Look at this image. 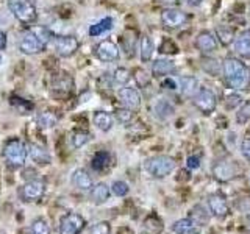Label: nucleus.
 <instances>
[{
	"label": "nucleus",
	"instance_id": "a19ab883",
	"mask_svg": "<svg viewBox=\"0 0 250 234\" xmlns=\"http://www.w3.org/2000/svg\"><path fill=\"white\" fill-rule=\"evenodd\" d=\"M109 233H111V225L108 222H97L89 230V234H109Z\"/></svg>",
	"mask_w": 250,
	"mask_h": 234
},
{
	"label": "nucleus",
	"instance_id": "f704fd0d",
	"mask_svg": "<svg viewBox=\"0 0 250 234\" xmlns=\"http://www.w3.org/2000/svg\"><path fill=\"white\" fill-rule=\"evenodd\" d=\"M92 139V135L89 131H84V130H78L72 135V145L75 148H82L83 145H86Z\"/></svg>",
	"mask_w": 250,
	"mask_h": 234
},
{
	"label": "nucleus",
	"instance_id": "f3484780",
	"mask_svg": "<svg viewBox=\"0 0 250 234\" xmlns=\"http://www.w3.org/2000/svg\"><path fill=\"white\" fill-rule=\"evenodd\" d=\"M27 150H28V156H30V159L39 164V166H45V164H49L50 162V153L49 150L41 145V144H36V142H30L27 145Z\"/></svg>",
	"mask_w": 250,
	"mask_h": 234
},
{
	"label": "nucleus",
	"instance_id": "412c9836",
	"mask_svg": "<svg viewBox=\"0 0 250 234\" xmlns=\"http://www.w3.org/2000/svg\"><path fill=\"white\" fill-rule=\"evenodd\" d=\"M72 184L80 191H91L94 181H92V176L89 175V172L86 169H77L72 174Z\"/></svg>",
	"mask_w": 250,
	"mask_h": 234
},
{
	"label": "nucleus",
	"instance_id": "0eeeda50",
	"mask_svg": "<svg viewBox=\"0 0 250 234\" xmlns=\"http://www.w3.org/2000/svg\"><path fill=\"white\" fill-rule=\"evenodd\" d=\"M45 194V183L41 178H33L28 179V181L21 187L19 191V197L22 201L25 203H35L39 201Z\"/></svg>",
	"mask_w": 250,
	"mask_h": 234
},
{
	"label": "nucleus",
	"instance_id": "72a5a7b5",
	"mask_svg": "<svg viewBox=\"0 0 250 234\" xmlns=\"http://www.w3.org/2000/svg\"><path fill=\"white\" fill-rule=\"evenodd\" d=\"M202 69L205 70L207 74L213 75V77H217L221 74V62L214 58H202Z\"/></svg>",
	"mask_w": 250,
	"mask_h": 234
},
{
	"label": "nucleus",
	"instance_id": "20e7f679",
	"mask_svg": "<svg viewBox=\"0 0 250 234\" xmlns=\"http://www.w3.org/2000/svg\"><path fill=\"white\" fill-rule=\"evenodd\" d=\"M8 8L14 18L23 25H31L38 19L35 0H8Z\"/></svg>",
	"mask_w": 250,
	"mask_h": 234
},
{
	"label": "nucleus",
	"instance_id": "6e6552de",
	"mask_svg": "<svg viewBox=\"0 0 250 234\" xmlns=\"http://www.w3.org/2000/svg\"><path fill=\"white\" fill-rule=\"evenodd\" d=\"M74 91V78L69 74H57L52 78L50 83V92L53 97L57 98H66L69 97Z\"/></svg>",
	"mask_w": 250,
	"mask_h": 234
},
{
	"label": "nucleus",
	"instance_id": "49530a36",
	"mask_svg": "<svg viewBox=\"0 0 250 234\" xmlns=\"http://www.w3.org/2000/svg\"><path fill=\"white\" fill-rule=\"evenodd\" d=\"M241 153L250 162V139H242V142H241Z\"/></svg>",
	"mask_w": 250,
	"mask_h": 234
},
{
	"label": "nucleus",
	"instance_id": "9d476101",
	"mask_svg": "<svg viewBox=\"0 0 250 234\" xmlns=\"http://www.w3.org/2000/svg\"><path fill=\"white\" fill-rule=\"evenodd\" d=\"M188 14L178 8H166L161 13V23L169 30H177L188 22Z\"/></svg>",
	"mask_w": 250,
	"mask_h": 234
},
{
	"label": "nucleus",
	"instance_id": "7c9ffc66",
	"mask_svg": "<svg viewBox=\"0 0 250 234\" xmlns=\"http://www.w3.org/2000/svg\"><path fill=\"white\" fill-rule=\"evenodd\" d=\"M189 218L194 223H197L199 226H205L209 223V213L203 206L195 205L189 211Z\"/></svg>",
	"mask_w": 250,
	"mask_h": 234
},
{
	"label": "nucleus",
	"instance_id": "a18cd8bd",
	"mask_svg": "<svg viewBox=\"0 0 250 234\" xmlns=\"http://www.w3.org/2000/svg\"><path fill=\"white\" fill-rule=\"evenodd\" d=\"M161 88L167 91H175L178 88V83L170 77H164V80L161 81Z\"/></svg>",
	"mask_w": 250,
	"mask_h": 234
},
{
	"label": "nucleus",
	"instance_id": "c03bdc74",
	"mask_svg": "<svg viewBox=\"0 0 250 234\" xmlns=\"http://www.w3.org/2000/svg\"><path fill=\"white\" fill-rule=\"evenodd\" d=\"M186 167L191 169V170H197L200 167V156H195V155H191L188 156L186 159Z\"/></svg>",
	"mask_w": 250,
	"mask_h": 234
},
{
	"label": "nucleus",
	"instance_id": "9b49d317",
	"mask_svg": "<svg viewBox=\"0 0 250 234\" xmlns=\"http://www.w3.org/2000/svg\"><path fill=\"white\" fill-rule=\"evenodd\" d=\"M84 218L77 213H69L61 217L60 234H80L84 228Z\"/></svg>",
	"mask_w": 250,
	"mask_h": 234
},
{
	"label": "nucleus",
	"instance_id": "c756f323",
	"mask_svg": "<svg viewBox=\"0 0 250 234\" xmlns=\"http://www.w3.org/2000/svg\"><path fill=\"white\" fill-rule=\"evenodd\" d=\"M113 18H104L102 20H99V22H96L94 25H91L89 27V30H88V33H89V36H92V38H97V36H102L104 33H106V31H109L113 28Z\"/></svg>",
	"mask_w": 250,
	"mask_h": 234
},
{
	"label": "nucleus",
	"instance_id": "a211bd4d",
	"mask_svg": "<svg viewBox=\"0 0 250 234\" xmlns=\"http://www.w3.org/2000/svg\"><path fill=\"white\" fill-rule=\"evenodd\" d=\"M170 231L174 234H202V226L194 223L189 217L188 218H180V220L174 222L170 226Z\"/></svg>",
	"mask_w": 250,
	"mask_h": 234
},
{
	"label": "nucleus",
	"instance_id": "aec40b11",
	"mask_svg": "<svg viewBox=\"0 0 250 234\" xmlns=\"http://www.w3.org/2000/svg\"><path fill=\"white\" fill-rule=\"evenodd\" d=\"M175 113L174 105L170 103L167 98H158L153 103V116L158 120H167Z\"/></svg>",
	"mask_w": 250,
	"mask_h": 234
},
{
	"label": "nucleus",
	"instance_id": "e433bc0d",
	"mask_svg": "<svg viewBox=\"0 0 250 234\" xmlns=\"http://www.w3.org/2000/svg\"><path fill=\"white\" fill-rule=\"evenodd\" d=\"M233 36H234V31L229 27H219L217 28V38L221 41L222 45H229L233 42Z\"/></svg>",
	"mask_w": 250,
	"mask_h": 234
},
{
	"label": "nucleus",
	"instance_id": "2f4dec72",
	"mask_svg": "<svg viewBox=\"0 0 250 234\" xmlns=\"http://www.w3.org/2000/svg\"><path fill=\"white\" fill-rule=\"evenodd\" d=\"M10 103H11V106H13L19 114H28V113H31V111L35 109V105L31 103V101H28V100H25V98H21V97H18V96H13L11 100H10Z\"/></svg>",
	"mask_w": 250,
	"mask_h": 234
},
{
	"label": "nucleus",
	"instance_id": "bb28decb",
	"mask_svg": "<svg viewBox=\"0 0 250 234\" xmlns=\"http://www.w3.org/2000/svg\"><path fill=\"white\" fill-rule=\"evenodd\" d=\"M58 122H60V116L57 113H53V111H42L36 117L38 127L42 128V130H49V128L57 127Z\"/></svg>",
	"mask_w": 250,
	"mask_h": 234
},
{
	"label": "nucleus",
	"instance_id": "c9c22d12",
	"mask_svg": "<svg viewBox=\"0 0 250 234\" xmlns=\"http://www.w3.org/2000/svg\"><path fill=\"white\" fill-rule=\"evenodd\" d=\"M28 234H50V226L44 218H36V220L31 223Z\"/></svg>",
	"mask_w": 250,
	"mask_h": 234
},
{
	"label": "nucleus",
	"instance_id": "cd10ccee",
	"mask_svg": "<svg viewBox=\"0 0 250 234\" xmlns=\"http://www.w3.org/2000/svg\"><path fill=\"white\" fill-rule=\"evenodd\" d=\"M155 44L150 36H143L139 39V58L143 62H148L153 57Z\"/></svg>",
	"mask_w": 250,
	"mask_h": 234
},
{
	"label": "nucleus",
	"instance_id": "f8f14e48",
	"mask_svg": "<svg viewBox=\"0 0 250 234\" xmlns=\"http://www.w3.org/2000/svg\"><path fill=\"white\" fill-rule=\"evenodd\" d=\"M239 167L234 161H219L213 166V175L217 181H230L234 176H238Z\"/></svg>",
	"mask_w": 250,
	"mask_h": 234
},
{
	"label": "nucleus",
	"instance_id": "5701e85b",
	"mask_svg": "<svg viewBox=\"0 0 250 234\" xmlns=\"http://www.w3.org/2000/svg\"><path fill=\"white\" fill-rule=\"evenodd\" d=\"M109 195H111V189L105 184V183H99L96 186H92L91 194H89V200L94 205H104L105 201H108Z\"/></svg>",
	"mask_w": 250,
	"mask_h": 234
},
{
	"label": "nucleus",
	"instance_id": "dca6fc26",
	"mask_svg": "<svg viewBox=\"0 0 250 234\" xmlns=\"http://www.w3.org/2000/svg\"><path fill=\"white\" fill-rule=\"evenodd\" d=\"M194 44L202 53H213V52L217 50V45H219L216 36L208 30L200 31V33L197 35V38H195Z\"/></svg>",
	"mask_w": 250,
	"mask_h": 234
},
{
	"label": "nucleus",
	"instance_id": "f257e3e1",
	"mask_svg": "<svg viewBox=\"0 0 250 234\" xmlns=\"http://www.w3.org/2000/svg\"><path fill=\"white\" fill-rule=\"evenodd\" d=\"M53 39V35L49 28L36 25L28 27L19 39V50L23 55H38L47 49Z\"/></svg>",
	"mask_w": 250,
	"mask_h": 234
},
{
	"label": "nucleus",
	"instance_id": "37998d69",
	"mask_svg": "<svg viewBox=\"0 0 250 234\" xmlns=\"http://www.w3.org/2000/svg\"><path fill=\"white\" fill-rule=\"evenodd\" d=\"M160 52L161 53H177L178 52V47L170 41V39H164V42L160 47Z\"/></svg>",
	"mask_w": 250,
	"mask_h": 234
},
{
	"label": "nucleus",
	"instance_id": "b1692460",
	"mask_svg": "<svg viewBox=\"0 0 250 234\" xmlns=\"http://www.w3.org/2000/svg\"><path fill=\"white\" fill-rule=\"evenodd\" d=\"M92 122L100 131H109L114 125V117L106 111H96L92 117Z\"/></svg>",
	"mask_w": 250,
	"mask_h": 234
},
{
	"label": "nucleus",
	"instance_id": "c85d7f7f",
	"mask_svg": "<svg viewBox=\"0 0 250 234\" xmlns=\"http://www.w3.org/2000/svg\"><path fill=\"white\" fill-rule=\"evenodd\" d=\"M163 228H164V225H163L161 218L152 214V215H148L144 220L141 234H161Z\"/></svg>",
	"mask_w": 250,
	"mask_h": 234
},
{
	"label": "nucleus",
	"instance_id": "2eb2a0df",
	"mask_svg": "<svg viewBox=\"0 0 250 234\" xmlns=\"http://www.w3.org/2000/svg\"><path fill=\"white\" fill-rule=\"evenodd\" d=\"M208 209L209 213L217 218H224L230 214L229 201L222 194H211L208 197Z\"/></svg>",
	"mask_w": 250,
	"mask_h": 234
},
{
	"label": "nucleus",
	"instance_id": "423d86ee",
	"mask_svg": "<svg viewBox=\"0 0 250 234\" xmlns=\"http://www.w3.org/2000/svg\"><path fill=\"white\" fill-rule=\"evenodd\" d=\"M192 103L202 114L209 116L214 113L217 106L216 94L208 88H199V91L192 96Z\"/></svg>",
	"mask_w": 250,
	"mask_h": 234
},
{
	"label": "nucleus",
	"instance_id": "4be33fe9",
	"mask_svg": "<svg viewBox=\"0 0 250 234\" xmlns=\"http://www.w3.org/2000/svg\"><path fill=\"white\" fill-rule=\"evenodd\" d=\"M234 52L242 58H250V30H244L234 39Z\"/></svg>",
	"mask_w": 250,
	"mask_h": 234
},
{
	"label": "nucleus",
	"instance_id": "58836bf2",
	"mask_svg": "<svg viewBox=\"0 0 250 234\" xmlns=\"http://www.w3.org/2000/svg\"><path fill=\"white\" fill-rule=\"evenodd\" d=\"M111 192L116 197H125V195L130 192V186L125 181H114L111 184Z\"/></svg>",
	"mask_w": 250,
	"mask_h": 234
},
{
	"label": "nucleus",
	"instance_id": "de8ad7c7",
	"mask_svg": "<svg viewBox=\"0 0 250 234\" xmlns=\"http://www.w3.org/2000/svg\"><path fill=\"white\" fill-rule=\"evenodd\" d=\"M6 42H8L6 33H5V31H0V50H5L6 49Z\"/></svg>",
	"mask_w": 250,
	"mask_h": 234
},
{
	"label": "nucleus",
	"instance_id": "09e8293b",
	"mask_svg": "<svg viewBox=\"0 0 250 234\" xmlns=\"http://www.w3.org/2000/svg\"><path fill=\"white\" fill-rule=\"evenodd\" d=\"M185 2L189 6H197V5H200L203 2V0H185Z\"/></svg>",
	"mask_w": 250,
	"mask_h": 234
},
{
	"label": "nucleus",
	"instance_id": "ea45409f",
	"mask_svg": "<svg viewBox=\"0 0 250 234\" xmlns=\"http://www.w3.org/2000/svg\"><path fill=\"white\" fill-rule=\"evenodd\" d=\"M116 117H117V120H119L121 123L128 125L133 120V111L128 108H121V109H117V111H116Z\"/></svg>",
	"mask_w": 250,
	"mask_h": 234
},
{
	"label": "nucleus",
	"instance_id": "4c0bfd02",
	"mask_svg": "<svg viewBox=\"0 0 250 234\" xmlns=\"http://www.w3.org/2000/svg\"><path fill=\"white\" fill-rule=\"evenodd\" d=\"M250 120V100L246 101L244 105H241V108L236 113V122L239 125H246Z\"/></svg>",
	"mask_w": 250,
	"mask_h": 234
},
{
	"label": "nucleus",
	"instance_id": "ddd939ff",
	"mask_svg": "<svg viewBox=\"0 0 250 234\" xmlns=\"http://www.w3.org/2000/svg\"><path fill=\"white\" fill-rule=\"evenodd\" d=\"M96 53L97 59L104 61V62H113L119 58V47L116 45V42H113L111 39H104L96 45Z\"/></svg>",
	"mask_w": 250,
	"mask_h": 234
},
{
	"label": "nucleus",
	"instance_id": "473e14b6",
	"mask_svg": "<svg viewBox=\"0 0 250 234\" xmlns=\"http://www.w3.org/2000/svg\"><path fill=\"white\" fill-rule=\"evenodd\" d=\"M113 84L114 86H121V88H124L125 84H127L130 81V78H131V74H130V70L128 69H125V67H117L114 72H113Z\"/></svg>",
	"mask_w": 250,
	"mask_h": 234
},
{
	"label": "nucleus",
	"instance_id": "4468645a",
	"mask_svg": "<svg viewBox=\"0 0 250 234\" xmlns=\"http://www.w3.org/2000/svg\"><path fill=\"white\" fill-rule=\"evenodd\" d=\"M117 97H119V101L122 103L124 108H128L131 111H138L141 108V101H143V98H141L139 91L135 88H127V86H124V88H121L119 92H117Z\"/></svg>",
	"mask_w": 250,
	"mask_h": 234
},
{
	"label": "nucleus",
	"instance_id": "3c124183",
	"mask_svg": "<svg viewBox=\"0 0 250 234\" xmlns=\"http://www.w3.org/2000/svg\"><path fill=\"white\" fill-rule=\"evenodd\" d=\"M247 222H249V225H250V213L247 214Z\"/></svg>",
	"mask_w": 250,
	"mask_h": 234
},
{
	"label": "nucleus",
	"instance_id": "f03ea898",
	"mask_svg": "<svg viewBox=\"0 0 250 234\" xmlns=\"http://www.w3.org/2000/svg\"><path fill=\"white\" fill-rule=\"evenodd\" d=\"M224 78L229 88L234 91H246L250 86V67L234 57H227L222 62Z\"/></svg>",
	"mask_w": 250,
	"mask_h": 234
},
{
	"label": "nucleus",
	"instance_id": "7ed1b4c3",
	"mask_svg": "<svg viewBox=\"0 0 250 234\" xmlns=\"http://www.w3.org/2000/svg\"><path fill=\"white\" fill-rule=\"evenodd\" d=\"M27 156V144H23L21 139H10L3 147V158L8 166L13 169H21L25 164Z\"/></svg>",
	"mask_w": 250,
	"mask_h": 234
},
{
	"label": "nucleus",
	"instance_id": "39448f33",
	"mask_svg": "<svg viewBox=\"0 0 250 234\" xmlns=\"http://www.w3.org/2000/svg\"><path fill=\"white\" fill-rule=\"evenodd\" d=\"M144 169L152 178L161 179V178H166L175 170V161L167 155H158V156H153L150 159H147L144 164Z\"/></svg>",
	"mask_w": 250,
	"mask_h": 234
},
{
	"label": "nucleus",
	"instance_id": "1a4fd4ad",
	"mask_svg": "<svg viewBox=\"0 0 250 234\" xmlns=\"http://www.w3.org/2000/svg\"><path fill=\"white\" fill-rule=\"evenodd\" d=\"M53 47H55V52L57 55H60L61 58H69L72 55L77 53L78 50V39L72 35H58V36H53Z\"/></svg>",
	"mask_w": 250,
	"mask_h": 234
},
{
	"label": "nucleus",
	"instance_id": "79ce46f5",
	"mask_svg": "<svg viewBox=\"0 0 250 234\" xmlns=\"http://www.w3.org/2000/svg\"><path fill=\"white\" fill-rule=\"evenodd\" d=\"M239 105H242V97L239 96V94L233 92V94H230V96L225 97V106H227V109H234V108H238Z\"/></svg>",
	"mask_w": 250,
	"mask_h": 234
},
{
	"label": "nucleus",
	"instance_id": "6ab92c4d",
	"mask_svg": "<svg viewBox=\"0 0 250 234\" xmlns=\"http://www.w3.org/2000/svg\"><path fill=\"white\" fill-rule=\"evenodd\" d=\"M177 70V66L174 61L166 59V58H158L153 61L152 64V74L156 78H161V77H169L170 74H174Z\"/></svg>",
	"mask_w": 250,
	"mask_h": 234
},
{
	"label": "nucleus",
	"instance_id": "393cba45",
	"mask_svg": "<svg viewBox=\"0 0 250 234\" xmlns=\"http://www.w3.org/2000/svg\"><path fill=\"white\" fill-rule=\"evenodd\" d=\"M109 164H111V155L105 150H100L92 156L91 159V167L94 172H105Z\"/></svg>",
	"mask_w": 250,
	"mask_h": 234
},
{
	"label": "nucleus",
	"instance_id": "8fccbe9b",
	"mask_svg": "<svg viewBox=\"0 0 250 234\" xmlns=\"http://www.w3.org/2000/svg\"><path fill=\"white\" fill-rule=\"evenodd\" d=\"M161 2H164V3H175L177 0H161Z\"/></svg>",
	"mask_w": 250,
	"mask_h": 234
},
{
	"label": "nucleus",
	"instance_id": "a878e982",
	"mask_svg": "<svg viewBox=\"0 0 250 234\" xmlns=\"http://www.w3.org/2000/svg\"><path fill=\"white\" fill-rule=\"evenodd\" d=\"M178 88L182 91L183 96H188V97H192L195 92L199 91V80L195 77H182L178 80Z\"/></svg>",
	"mask_w": 250,
	"mask_h": 234
}]
</instances>
